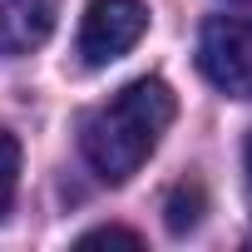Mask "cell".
<instances>
[{
    "instance_id": "1",
    "label": "cell",
    "mask_w": 252,
    "mask_h": 252,
    "mask_svg": "<svg viewBox=\"0 0 252 252\" xmlns=\"http://www.w3.org/2000/svg\"><path fill=\"white\" fill-rule=\"evenodd\" d=\"M173 114H178V104H173V89L163 79L124 84L114 99H104L99 109H89L84 124H79L84 163L104 183H129L149 163V154L158 149V139L168 134Z\"/></svg>"
},
{
    "instance_id": "9",
    "label": "cell",
    "mask_w": 252,
    "mask_h": 252,
    "mask_svg": "<svg viewBox=\"0 0 252 252\" xmlns=\"http://www.w3.org/2000/svg\"><path fill=\"white\" fill-rule=\"evenodd\" d=\"M227 5H252V0H227Z\"/></svg>"
},
{
    "instance_id": "8",
    "label": "cell",
    "mask_w": 252,
    "mask_h": 252,
    "mask_svg": "<svg viewBox=\"0 0 252 252\" xmlns=\"http://www.w3.org/2000/svg\"><path fill=\"white\" fill-rule=\"evenodd\" d=\"M242 163H247V183H252V134H247V144H242Z\"/></svg>"
},
{
    "instance_id": "2",
    "label": "cell",
    "mask_w": 252,
    "mask_h": 252,
    "mask_svg": "<svg viewBox=\"0 0 252 252\" xmlns=\"http://www.w3.org/2000/svg\"><path fill=\"white\" fill-rule=\"evenodd\" d=\"M198 69L227 99H252V20L213 15L198 30Z\"/></svg>"
},
{
    "instance_id": "4",
    "label": "cell",
    "mask_w": 252,
    "mask_h": 252,
    "mask_svg": "<svg viewBox=\"0 0 252 252\" xmlns=\"http://www.w3.org/2000/svg\"><path fill=\"white\" fill-rule=\"evenodd\" d=\"M60 0H0V55L20 60L55 35Z\"/></svg>"
},
{
    "instance_id": "6",
    "label": "cell",
    "mask_w": 252,
    "mask_h": 252,
    "mask_svg": "<svg viewBox=\"0 0 252 252\" xmlns=\"http://www.w3.org/2000/svg\"><path fill=\"white\" fill-rule=\"evenodd\" d=\"M15 188H20V144L10 129H0V222L15 208Z\"/></svg>"
},
{
    "instance_id": "5",
    "label": "cell",
    "mask_w": 252,
    "mask_h": 252,
    "mask_svg": "<svg viewBox=\"0 0 252 252\" xmlns=\"http://www.w3.org/2000/svg\"><path fill=\"white\" fill-rule=\"evenodd\" d=\"M203 213H208V188H203V178H178V183L168 188V198H163V222H168V232H173V237H188V232L203 222Z\"/></svg>"
},
{
    "instance_id": "3",
    "label": "cell",
    "mask_w": 252,
    "mask_h": 252,
    "mask_svg": "<svg viewBox=\"0 0 252 252\" xmlns=\"http://www.w3.org/2000/svg\"><path fill=\"white\" fill-rule=\"evenodd\" d=\"M149 30L144 0H89L84 25H79V60L89 69L114 64L119 55H129Z\"/></svg>"
},
{
    "instance_id": "7",
    "label": "cell",
    "mask_w": 252,
    "mask_h": 252,
    "mask_svg": "<svg viewBox=\"0 0 252 252\" xmlns=\"http://www.w3.org/2000/svg\"><path fill=\"white\" fill-rule=\"evenodd\" d=\"M74 247H144V237L134 232V227H89V232H79V242Z\"/></svg>"
}]
</instances>
